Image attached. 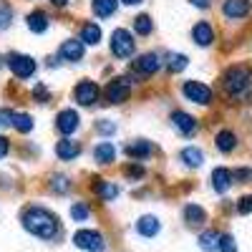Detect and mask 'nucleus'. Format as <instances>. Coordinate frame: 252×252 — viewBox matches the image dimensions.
<instances>
[{"instance_id": "1", "label": "nucleus", "mask_w": 252, "mask_h": 252, "mask_svg": "<svg viewBox=\"0 0 252 252\" xmlns=\"http://www.w3.org/2000/svg\"><path fill=\"white\" fill-rule=\"evenodd\" d=\"M20 222H23V227L31 235H35L40 240H53L58 235V217L43 207H35V204L28 207L26 212L20 215Z\"/></svg>"}, {"instance_id": "2", "label": "nucleus", "mask_w": 252, "mask_h": 252, "mask_svg": "<svg viewBox=\"0 0 252 252\" xmlns=\"http://www.w3.org/2000/svg\"><path fill=\"white\" fill-rule=\"evenodd\" d=\"M222 89L229 98L250 101L252 98V71L245 66H232L222 76Z\"/></svg>"}, {"instance_id": "3", "label": "nucleus", "mask_w": 252, "mask_h": 252, "mask_svg": "<svg viewBox=\"0 0 252 252\" xmlns=\"http://www.w3.org/2000/svg\"><path fill=\"white\" fill-rule=\"evenodd\" d=\"M134 51H136V40H134L131 31L116 28L111 33V53L116 58H129V56H134Z\"/></svg>"}, {"instance_id": "4", "label": "nucleus", "mask_w": 252, "mask_h": 252, "mask_svg": "<svg viewBox=\"0 0 252 252\" xmlns=\"http://www.w3.org/2000/svg\"><path fill=\"white\" fill-rule=\"evenodd\" d=\"M8 68L13 71L15 78H31L35 73V61L31 56H23V53H8Z\"/></svg>"}, {"instance_id": "5", "label": "nucleus", "mask_w": 252, "mask_h": 252, "mask_svg": "<svg viewBox=\"0 0 252 252\" xmlns=\"http://www.w3.org/2000/svg\"><path fill=\"white\" fill-rule=\"evenodd\" d=\"M73 242H76V247L86 250V252H103L106 250V242H103V237L96 229H78L73 235Z\"/></svg>"}, {"instance_id": "6", "label": "nucleus", "mask_w": 252, "mask_h": 252, "mask_svg": "<svg viewBox=\"0 0 252 252\" xmlns=\"http://www.w3.org/2000/svg\"><path fill=\"white\" fill-rule=\"evenodd\" d=\"M73 98H76L78 106H94V103L101 98L98 83H94V81H81L78 86L73 89Z\"/></svg>"}, {"instance_id": "7", "label": "nucleus", "mask_w": 252, "mask_h": 252, "mask_svg": "<svg viewBox=\"0 0 252 252\" xmlns=\"http://www.w3.org/2000/svg\"><path fill=\"white\" fill-rule=\"evenodd\" d=\"M182 94H184L189 101L199 103V106H207V103H212V89L204 86V83H199V81H187L184 86H182Z\"/></svg>"}, {"instance_id": "8", "label": "nucleus", "mask_w": 252, "mask_h": 252, "mask_svg": "<svg viewBox=\"0 0 252 252\" xmlns=\"http://www.w3.org/2000/svg\"><path fill=\"white\" fill-rule=\"evenodd\" d=\"M103 94H106V98L111 103H124L126 98H129V94H131L129 78H114V81H109V86H106Z\"/></svg>"}, {"instance_id": "9", "label": "nucleus", "mask_w": 252, "mask_h": 252, "mask_svg": "<svg viewBox=\"0 0 252 252\" xmlns=\"http://www.w3.org/2000/svg\"><path fill=\"white\" fill-rule=\"evenodd\" d=\"M78 126H81V119H78V114H76L73 109H63V111H58V116H56V129H58L63 136L73 134Z\"/></svg>"}, {"instance_id": "10", "label": "nucleus", "mask_w": 252, "mask_h": 252, "mask_svg": "<svg viewBox=\"0 0 252 252\" xmlns=\"http://www.w3.org/2000/svg\"><path fill=\"white\" fill-rule=\"evenodd\" d=\"M159 66H161V61H159L157 53H141V56H136V61H134V71H136L139 76H152V73L159 71Z\"/></svg>"}, {"instance_id": "11", "label": "nucleus", "mask_w": 252, "mask_h": 252, "mask_svg": "<svg viewBox=\"0 0 252 252\" xmlns=\"http://www.w3.org/2000/svg\"><path fill=\"white\" fill-rule=\"evenodd\" d=\"M83 51H86V46H83L78 38H68V40H63L61 48H58L61 58H63V61H71V63L81 61V58H83Z\"/></svg>"}, {"instance_id": "12", "label": "nucleus", "mask_w": 252, "mask_h": 252, "mask_svg": "<svg viewBox=\"0 0 252 252\" xmlns=\"http://www.w3.org/2000/svg\"><path fill=\"white\" fill-rule=\"evenodd\" d=\"M124 154L131 157V159H146V157L154 154V144L152 141H144V139H136V141L124 146Z\"/></svg>"}, {"instance_id": "13", "label": "nucleus", "mask_w": 252, "mask_h": 252, "mask_svg": "<svg viewBox=\"0 0 252 252\" xmlns=\"http://www.w3.org/2000/svg\"><path fill=\"white\" fill-rule=\"evenodd\" d=\"M172 126H174L179 134H184V136H192V134L197 131L194 116H189V114H184V111H174V114H172Z\"/></svg>"}, {"instance_id": "14", "label": "nucleus", "mask_w": 252, "mask_h": 252, "mask_svg": "<svg viewBox=\"0 0 252 252\" xmlns=\"http://www.w3.org/2000/svg\"><path fill=\"white\" fill-rule=\"evenodd\" d=\"M56 154H58V159H63V161L76 159V157L81 154V141H76V139H61V141L56 144Z\"/></svg>"}, {"instance_id": "15", "label": "nucleus", "mask_w": 252, "mask_h": 252, "mask_svg": "<svg viewBox=\"0 0 252 252\" xmlns=\"http://www.w3.org/2000/svg\"><path fill=\"white\" fill-rule=\"evenodd\" d=\"M91 189H94V194H96L98 199H103V202H111V199L119 197V187H116L114 182H106V179H96V182L91 184Z\"/></svg>"}, {"instance_id": "16", "label": "nucleus", "mask_w": 252, "mask_h": 252, "mask_svg": "<svg viewBox=\"0 0 252 252\" xmlns=\"http://www.w3.org/2000/svg\"><path fill=\"white\" fill-rule=\"evenodd\" d=\"M159 229H161V224H159V220H157L154 215H144V217L136 222V232L144 235V237H154V235H159Z\"/></svg>"}, {"instance_id": "17", "label": "nucleus", "mask_w": 252, "mask_h": 252, "mask_svg": "<svg viewBox=\"0 0 252 252\" xmlns=\"http://www.w3.org/2000/svg\"><path fill=\"white\" fill-rule=\"evenodd\" d=\"M229 184H232V172L224 169V166H217V169L212 172V187H215V192L224 194L227 189H229Z\"/></svg>"}, {"instance_id": "18", "label": "nucleus", "mask_w": 252, "mask_h": 252, "mask_svg": "<svg viewBox=\"0 0 252 252\" xmlns=\"http://www.w3.org/2000/svg\"><path fill=\"white\" fill-rule=\"evenodd\" d=\"M250 10V0H224L222 13L227 18H245Z\"/></svg>"}, {"instance_id": "19", "label": "nucleus", "mask_w": 252, "mask_h": 252, "mask_svg": "<svg viewBox=\"0 0 252 252\" xmlns=\"http://www.w3.org/2000/svg\"><path fill=\"white\" fill-rule=\"evenodd\" d=\"M81 43L83 46H96L98 40H101V28H98V23H94V20H89V23H83V28H81Z\"/></svg>"}, {"instance_id": "20", "label": "nucleus", "mask_w": 252, "mask_h": 252, "mask_svg": "<svg viewBox=\"0 0 252 252\" xmlns=\"http://www.w3.org/2000/svg\"><path fill=\"white\" fill-rule=\"evenodd\" d=\"M184 222L189 227H199V224L207 222V212H204L199 204H187L184 207Z\"/></svg>"}, {"instance_id": "21", "label": "nucleus", "mask_w": 252, "mask_h": 252, "mask_svg": "<svg viewBox=\"0 0 252 252\" xmlns=\"http://www.w3.org/2000/svg\"><path fill=\"white\" fill-rule=\"evenodd\" d=\"M192 38H194L197 46H209L215 40V31H212L209 23H197L194 31H192Z\"/></svg>"}, {"instance_id": "22", "label": "nucleus", "mask_w": 252, "mask_h": 252, "mask_svg": "<svg viewBox=\"0 0 252 252\" xmlns=\"http://www.w3.org/2000/svg\"><path fill=\"white\" fill-rule=\"evenodd\" d=\"M48 26H51V20H48V15H46L43 10H33V13L28 15V28H31L33 33H46Z\"/></svg>"}, {"instance_id": "23", "label": "nucleus", "mask_w": 252, "mask_h": 252, "mask_svg": "<svg viewBox=\"0 0 252 252\" xmlns=\"http://www.w3.org/2000/svg\"><path fill=\"white\" fill-rule=\"evenodd\" d=\"M114 157H116V152H114V144L111 141H101L96 149H94V161H98V164H111Z\"/></svg>"}, {"instance_id": "24", "label": "nucleus", "mask_w": 252, "mask_h": 252, "mask_svg": "<svg viewBox=\"0 0 252 252\" xmlns=\"http://www.w3.org/2000/svg\"><path fill=\"white\" fill-rule=\"evenodd\" d=\"M91 8H94V15L98 18H111L119 8V0H94Z\"/></svg>"}, {"instance_id": "25", "label": "nucleus", "mask_w": 252, "mask_h": 252, "mask_svg": "<svg viewBox=\"0 0 252 252\" xmlns=\"http://www.w3.org/2000/svg\"><path fill=\"white\" fill-rule=\"evenodd\" d=\"M199 247L204 252H215L220 250V232H215V229H207V232L199 235Z\"/></svg>"}, {"instance_id": "26", "label": "nucleus", "mask_w": 252, "mask_h": 252, "mask_svg": "<svg viewBox=\"0 0 252 252\" xmlns=\"http://www.w3.org/2000/svg\"><path fill=\"white\" fill-rule=\"evenodd\" d=\"M215 141H217V149H220V152H224V154H229V152H232L235 146H237V136H235L232 131H227V129H224V131H220Z\"/></svg>"}, {"instance_id": "27", "label": "nucleus", "mask_w": 252, "mask_h": 252, "mask_svg": "<svg viewBox=\"0 0 252 252\" xmlns=\"http://www.w3.org/2000/svg\"><path fill=\"white\" fill-rule=\"evenodd\" d=\"M182 161L187 164V166H199L202 161H204V154L197 149V146H187V149H182Z\"/></svg>"}, {"instance_id": "28", "label": "nucleus", "mask_w": 252, "mask_h": 252, "mask_svg": "<svg viewBox=\"0 0 252 252\" xmlns=\"http://www.w3.org/2000/svg\"><path fill=\"white\" fill-rule=\"evenodd\" d=\"M187 63H189V58H187L184 53H166V68H169L172 73L184 71V68H187Z\"/></svg>"}, {"instance_id": "29", "label": "nucleus", "mask_w": 252, "mask_h": 252, "mask_svg": "<svg viewBox=\"0 0 252 252\" xmlns=\"http://www.w3.org/2000/svg\"><path fill=\"white\" fill-rule=\"evenodd\" d=\"M13 126H15V129L20 131V134H28L31 129H33V119H31V114H15L13 111Z\"/></svg>"}, {"instance_id": "30", "label": "nucleus", "mask_w": 252, "mask_h": 252, "mask_svg": "<svg viewBox=\"0 0 252 252\" xmlns=\"http://www.w3.org/2000/svg\"><path fill=\"white\" fill-rule=\"evenodd\" d=\"M134 31H136L139 35H149V33L154 31L152 18H149V15H136V18H134Z\"/></svg>"}, {"instance_id": "31", "label": "nucleus", "mask_w": 252, "mask_h": 252, "mask_svg": "<svg viewBox=\"0 0 252 252\" xmlns=\"http://www.w3.org/2000/svg\"><path fill=\"white\" fill-rule=\"evenodd\" d=\"M71 217H73L76 222H86V220L91 217V207H89V204H83V202L73 204V207H71Z\"/></svg>"}, {"instance_id": "32", "label": "nucleus", "mask_w": 252, "mask_h": 252, "mask_svg": "<svg viewBox=\"0 0 252 252\" xmlns=\"http://www.w3.org/2000/svg\"><path fill=\"white\" fill-rule=\"evenodd\" d=\"M10 20H13V8L8 3H0V31L10 28Z\"/></svg>"}, {"instance_id": "33", "label": "nucleus", "mask_w": 252, "mask_h": 252, "mask_svg": "<svg viewBox=\"0 0 252 252\" xmlns=\"http://www.w3.org/2000/svg\"><path fill=\"white\" fill-rule=\"evenodd\" d=\"M51 189H53L56 194H63V192H68V189H71V184H68V179H66V177H53Z\"/></svg>"}, {"instance_id": "34", "label": "nucleus", "mask_w": 252, "mask_h": 252, "mask_svg": "<svg viewBox=\"0 0 252 252\" xmlns=\"http://www.w3.org/2000/svg\"><path fill=\"white\" fill-rule=\"evenodd\" d=\"M33 98H35L38 103H48V101H51V91L43 86V83H38V86L33 89Z\"/></svg>"}, {"instance_id": "35", "label": "nucleus", "mask_w": 252, "mask_h": 252, "mask_svg": "<svg viewBox=\"0 0 252 252\" xmlns=\"http://www.w3.org/2000/svg\"><path fill=\"white\" fill-rule=\"evenodd\" d=\"M220 250H222V252H237L235 237H232V235H220Z\"/></svg>"}, {"instance_id": "36", "label": "nucleus", "mask_w": 252, "mask_h": 252, "mask_svg": "<svg viewBox=\"0 0 252 252\" xmlns=\"http://www.w3.org/2000/svg\"><path fill=\"white\" fill-rule=\"evenodd\" d=\"M237 212H240V215H250V212H252V194H247V197H242V199L237 202Z\"/></svg>"}, {"instance_id": "37", "label": "nucleus", "mask_w": 252, "mask_h": 252, "mask_svg": "<svg viewBox=\"0 0 252 252\" xmlns=\"http://www.w3.org/2000/svg\"><path fill=\"white\" fill-rule=\"evenodd\" d=\"M124 174H126V177H131V179H139V177H144V166L131 164V166H126V169H124Z\"/></svg>"}, {"instance_id": "38", "label": "nucleus", "mask_w": 252, "mask_h": 252, "mask_svg": "<svg viewBox=\"0 0 252 252\" xmlns=\"http://www.w3.org/2000/svg\"><path fill=\"white\" fill-rule=\"evenodd\" d=\"M96 131H98V134H114V131H116V124H111V121H98V124H96Z\"/></svg>"}, {"instance_id": "39", "label": "nucleus", "mask_w": 252, "mask_h": 252, "mask_svg": "<svg viewBox=\"0 0 252 252\" xmlns=\"http://www.w3.org/2000/svg\"><path fill=\"white\" fill-rule=\"evenodd\" d=\"M0 126H13V111L0 109Z\"/></svg>"}, {"instance_id": "40", "label": "nucleus", "mask_w": 252, "mask_h": 252, "mask_svg": "<svg viewBox=\"0 0 252 252\" xmlns=\"http://www.w3.org/2000/svg\"><path fill=\"white\" fill-rule=\"evenodd\" d=\"M8 152H10V141H8V136L0 134V159H3Z\"/></svg>"}, {"instance_id": "41", "label": "nucleus", "mask_w": 252, "mask_h": 252, "mask_svg": "<svg viewBox=\"0 0 252 252\" xmlns=\"http://www.w3.org/2000/svg\"><path fill=\"white\" fill-rule=\"evenodd\" d=\"M232 177H237V179H250V169H237Z\"/></svg>"}, {"instance_id": "42", "label": "nucleus", "mask_w": 252, "mask_h": 252, "mask_svg": "<svg viewBox=\"0 0 252 252\" xmlns=\"http://www.w3.org/2000/svg\"><path fill=\"white\" fill-rule=\"evenodd\" d=\"M194 8H209V0H189Z\"/></svg>"}, {"instance_id": "43", "label": "nucleus", "mask_w": 252, "mask_h": 252, "mask_svg": "<svg viewBox=\"0 0 252 252\" xmlns=\"http://www.w3.org/2000/svg\"><path fill=\"white\" fill-rule=\"evenodd\" d=\"M119 3H124V5H139V3H144V0H119Z\"/></svg>"}, {"instance_id": "44", "label": "nucleus", "mask_w": 252, "mask_h": 252, "mask_svg": "<svg viewBox=\"0 0 252 252\" xmlns=\"http://www.w3.org/2000/svg\"><path fill=\"white\" fill-rule=\"evenodd\" d=\"M53 5H58V8H63V5H68V0H51Z\"/></svg>"}]
</instances>
